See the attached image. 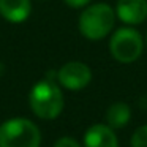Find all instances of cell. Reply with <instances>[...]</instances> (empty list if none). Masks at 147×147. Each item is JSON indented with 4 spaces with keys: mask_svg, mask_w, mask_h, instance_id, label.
Returning <instances> with one entry per match:
<instances>
[{
    "mask_svg": "<svg viewBox=\"0 0 147 147\" xmlns=\"http://www.w3.org/2000/svg\"><path fill=\"white\" fill-rule=\"evenodd\" d=\"M115 10L108 3L89 5L81 13L78 27L82 36L90 41H100L111 33L115 26Z\"/></svg>",
    "mask_w": 147,
    "mask_h": 147,
    "instance_id": "cell-1",
    "label": "cell"
},
{
    "mask_svg": "<svg viewBox=\"0 0 147 147\" xmlns=\"http://www.w3.org/2000/svg\"><path fill=\"white\" fill-rule=\"evenodd\" d=\"M29 103L33 114L45 120L59 117L63 109V93L52 79H45L32 87Z\"/></svg>",
    "mask_w": 147,
    "mask_h": 147,
    "instance_id": "cell-2",
    "label": "cell"
},
{
    "mask_svg": "<svg viewBox=\"0 0 147 147\" xmlns=\"http://www.w3.org/2000/svg\"><path fill=\"white\" fill-rule=\"evenodd\" d=\"M41 133L29 119L16 117L0 125V147H40Z\"/></svg>",
    "mask_w": 147,
    "mask_h": 147,
    "instance_id": "cell-3",
    "label": "cell"
},
{
    "mask_svg": "<svg viewBox=\"0 0 147 147\" xmlns=\"http://www.w3.org/2000/svg\"><path fill=\"white\" fill-rule=\"evenodd\" d=\"M111 55L120 63L138 60L144 51V38L133 27H120L109 40Z\"/></svg>",
    "mask_w": 147,
    "mask_h": 147,
    "instance_id": "cell-4",
    "label": "cell"
},
{
    "mask_svg": "<svg viewBox=\"0 0 147 147\" xmlns=\"http://www.w3.org/2000/svg\"><path fill=\"white\" fill-rule=\"evenodd\" d=\"M57 81L62 87H65L68 90H73V92L82 90L92 81V70L84 62L79 60L67 62L57 71Z\"/></svg>",
    "mask_w": 147,
    "mask_h": 147,
    "instance_id": "cell-5",
    "label": "cell"
},
{
    "mask_svg": "<svg viewBox=\"0 0 147 147\" xmlns=\"http://www.w3.org/2000/svg\"><path fill=\"white\" fill-rule=\"evenodd\" d=\"M115 16L127 26H139L147 19V0H117Z\"/></svg>",
    "mask_w": 147,
    "mask_h": 147,
    "instance_id": "cell-6",
    "label": "cell"
},
{
    "mask_svg": "<svg viewBox=\"0 0 147 147\" xmlns=\"http://www.w3.org/2000/svg\"><path fill=\"white\" fill-rule=\"evenodd\" d=\"M84 147H119L115 130L106 123H95L84 134Z\"/></svg>",
    "mask_w": 147,
    "mask_h": 147,
    "instance_id": "cell-7",
    "label": "cell"
},
{
    "mask_svg": "<svg viewBox=\"0 0 147 147\" xmlns=\"http://www.w3.org/2000/svg\"><path fill=\"white\" fill-rule=\"evenodd\" d=\"M30 0H0V14L10 22H22L30 16Z\"/></svg>",
    "mask_w": 147,
    "mask_h": 147,
    "instance_id": "cell-8",
    "label": "cell"
},
{
    "mask_svg": "<svg viewBox=\"0 0 147 147\" xmlns=\"http://www.w3.org/2000/svg\"><path fill=\"white\" fill-rule=\"evenodd\" d=\"M131 119V108L125 101H115L106 109L105 120L112 130H120L128 125Z\"/></svg>",
    "mask_w": 147,
    "mask_h": 147,
    "instance_id": "cell-9",
    "label": "cell"
},
{
    "mask_svg": "<svg viewBox=\"0 0 147 147\" xmlns=\"http://www.w3.org/2000/svg\"><path fill=\"white\" fill-rule=\"evenodd\" d=\"M131 147H147V125H141L134 130L130 141Z\"/></svg>",
    "mask_w": 147,
    "mask_h": 147,
    "instance_id": "cell-10",
    "label": "cell"
},
{
    "mask_svg": "<svg viewBox=\"0 0 147 147\" xmlns=\"http://www.w3.org/2000/svg\"><path fill=\"white\" fill-rule=\"evenodd\" d=\"M54 147H82V146H81V144L78 142L74 138H71V136H62V138H59V139L55 141Z\"/></svg>",
    "mask_w": 147,
    "mask_h": 147,
    "instance_id": "cell-11",
    "label": "cell"
},
{
    "mask_svg": "<svg viewBox=\"0 0 147 147\" xmlns=\"http://www.w3.org/2000/svg\"><path fill=\"white\" fill-rule=\"evenodd\" d=\"M63 2L71 8H82L90 3V0H63Z\"/></svg>",
    "mask_w": 147,
    "mask_h": 147,
    "instance_id": "cell-12",
    "label": "cell"
},
{
    "mask_svg": "<svg viewBox=\"0 0 147 147\" xmlns=\"http://www.w3.org/2000/svg\"><path fill=\"white\" fill-rule=\"evenodd\" d=\"M146 45H147V36H146Z\"/></svg>",
    "mask_w": 147,
    "mask_h": 147,
    "instance_id": "cell-13",
    "label": "cell"
}]
</instances>
